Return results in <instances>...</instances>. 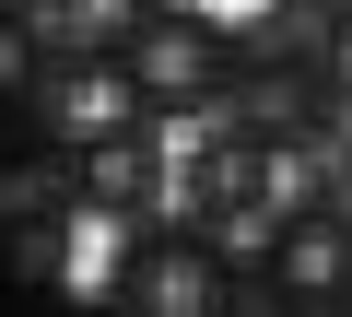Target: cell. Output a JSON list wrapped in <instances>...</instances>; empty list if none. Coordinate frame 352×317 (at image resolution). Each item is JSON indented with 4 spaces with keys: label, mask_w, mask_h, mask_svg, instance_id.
Instances as JSON below:
<instances>
[{
    "label": "cell",
    "mask_w": 352,
    "mask_h": 317,
    "mask_svg": "<svg viewBox=\"0 0 352 317\" xmlns=\"http://www.w3.org/2000/svg\"><path fill=\"white\" fill-rule=\"evenodd\" d=\"M282 177H294V153L258 129V118H212L200 129V153H188V165H176V200H188V223L200 235H270L294 200H282Z\"/></svg>",
    "instance_id": "4"
},
{
    "label": "cell",
    "mask_w": 352,
    "mask_h": 317,
    "mask_svg": "<svg viewBox=\"0 0 352 317\" xmlns=\"http://www.w3.org/2000/svg\"><path fill=\"white\" fill-rule=\"evenodd\" d=\"M247 36L200 0H141V12L106 36V71H118V106L153 118V129H212L235 94H247Z\"/></svg>",
    "instance_id": "1"
},
{
    "label": "cell",
    "mask_w": 352,
    "mask_h": 317,
    "mask_svg": "<svg viewBox=\"0 0 352 317\" xmlns=\"http://www.w3.org/2000/svg\"><path fill=\"white\" fill-rule=\"evenodd\" d=\"M258 294H270L282 317H340V305H352V212L294 200V212L258 235Z\"/></svg>",
    "instance_id": "5"
},
{
    "label": "cell",
    "mask_w": 352,
    "mask_h": 317,
    "mask_svg": "<svg viewBox=\"0 0 352 317\" xmlns=\"http://www.w3.org/2000/svg\"><path fill=\"white\" fill-rule=\"evenodd\" d=\"M305 59H317V94H329V106H340V129H352V0L317 24V47H305Z\"/></svg>",
    "instance_id": "7"
},
{
    "label": "cell",
    "mask_w": 352,
    "mask_h": 317,
    "mask_svg": "<svg viewBox=\"0 0 352 317\" xmlns=\"http://www.w3.org/2000/svg\"><path fill=\"white\" fill-rule=\"evenodd\" d=\"M59 177H71V212H82V223L141 235V223H164V200H176V153H164L153 118H94V129H71Z\"/></svg>",
    "instance_id": "3"
},
{
    "label": "cell",
    "mask_w": 352,
    "mask_h": 317,
    "mask_svg": "<svg viewBox=\"0 0 352 317\" xmlns=\"http://www.w3.org/2000/svg\"><path fill=\"white\" fill-rule=\"evenodd\" d=\"M47 94V12L0 0V106H36Z\"/></svg>",
    "instance_id": "6"
},
{
    "label": "cell",
    "mask_w": 352,
    "mask_h": 317,
    "mask_svg": "<svg viewBox=\"0 0 352 317\" xmlns=\"http://www.w3.org/2000/svg\"><path fill=\"white\" fill-rule=\"evenodd\" d=\"M247 282H258V270H235L223 235H200V223H141V235H118V259H106V317H247Z\"/></svg>",
    "instance_id": "2"
}]
</instances>
